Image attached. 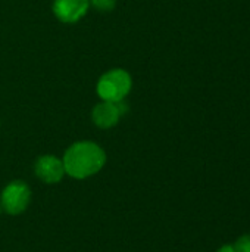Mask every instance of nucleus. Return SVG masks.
Returning <instances> with one entry per match:
<instances>
[{
	"label": "nucleus",
	"instance_id": "1",
	"mask_svg": "<svg viewBox=\"0 0 250 252\" xmlns=\"http://www.w3.org/2000/svg\"><path fill=\"white\" fill-rule=\"evenodd\" d=\"M62 162L65 173L71 177L87 179L103 168L106 154L93 142H77L68 148Z\"/></svg>",
	"mask_w": 250,
	"mask_h": 252
},
{
	"label": "nucleus",
	"instance_id": "2",
	"mask_svg": "<svg viewBox=\"0 0 250 252\" xmlns=\"http://www.w3.org/2000/svg\"><path fill=\"white\" fill-rule=\"evenodd\" d=\"M133 86L131 75L125 69H111L97 83V94L106 102H119L130 93Z\"/></svg>",
	"mask_w": 250,
	"mask_h": 252
},
{
	"label": "nucleus",
	"instance_id": "3",
	"mask_svg": "<svg viewBox=\"0 0 250 252\" xmlns=\"http://www.w3.org/2000/svg\"><path fill=\"white\" fill-rule=\"evenodd\" d=\"M31 201V190L24 182H10L1 192V208L10 214L18 216L24 213Z\"/></svg>",
	"mask_w": 250,
	"mask_h": 252
},
{
	"label": "nucleus",
	"instance_id": "4",
	"mask_svg": "<svg viewBox=\"0 0 250 252\" xmlns=\"http://www.w3.org/2000/svg\"><path fill=\"white\" fill-rule=\"evenodd\" d=\"M127 111H128V108L122 100H119V102H106V100H103L102 103L94 106V109L91 112V118H93V123L97 127L111 128V127L116 126L119 118Z\"/></svg>",
	"mask_w": 250,
	"mask_h": 252
},
{
	"label": "nucleus",
	"instance_id": "5",
	"mask_svg": "<svg viewBox=\"0 0 250 252\" xmlns=\"http://www.w3.org/2000/svg\"><path fill=\"white\" fill-rule=\"evenodd\" d=\"M34 171L35 176L47 185H55L60 182L65 174L63 162L55 155L40 157L34 165Z\"/></svg>",
	"mask_w": 250,
	"mask_h": 252
},
{
	"label": "nucleus",
	"instance_id": "6",
	"mask_svg": "<svg viewBox=\"0 0 250 252\" xmlns=\"http://www.w3.org/2000/svg\"><path fill=\"white\" fill-rule=\"evenodd\" d=\"M90 0H55L53 12L56 18L65 24L80 21L88 10Z\"/></svg>",
	"mask_w": 250,
	"mask_h": 252
},
{
	"label": "nucleus",
	"instance_id": "7",
	"mask_svg": "<svg viewBox=\"0 0 250 252\" xmlns=\"http://www.w3.org/2000/svg\"><path fill=\"white\" fill-rule=\"evenodd\" d=\"M90 4L99 12H111L113 10L116 0H90Z\"/></svg>",
	"mask_w": 250,
	"mask_h": 252
},
{
	"label": "nucleus",
	"instance_id": "8",
	"mask_svg": "<svg viewBox=\"0 0 250 252\" xmlns=\"http://www.w3.org/2000/svg\"><path fill=\"white\" fill-rule=\"evenodd\" d=\"M234 248H236V252H250V235H245L239 238Z\"/></svg>",
	"mask_w": 250,
	"mask_h": 252
},
{
	"label": "nucleus",
	"instance_id": "9",
	"mask_svg": "<svg viewBox=\"0 0 250 252\" xmlns=\"http://www.w3.org/2000/svg\"><path fill=\"white\" fill-rule=\"evenodd\" d=\"M218 252H236V248L231 247V245H224L222 248H220Z\"/></svg>",
	"mask_w": 250,
	"mask_h": 252
},
{
	"label": "nucleus",
	"instance_id": "10",
	"mask_svg": "<svg viewBox=\"0 0 250 252\" xmlns=\"http://www.w3.org/2000/svg\"><path fill=\"white\" fill-rule=\"evenodd\" d=\"M1 210H3V208H1V204H0V213H1Z\"/></svg>",
	"mask_w": 250,
	"mask_h": 252
}]
</instances>
